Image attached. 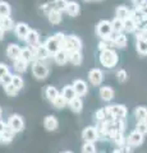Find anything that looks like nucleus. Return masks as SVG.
I'll use <instances>...</instances> for the list:
<instances>
[{
	"instance_id": "obj_21",
	"label": "nucleus",
	"mask_w": 147,
	"mask_h": 153,
	"mask_svg": "<svg viewBox=\"0 0 147 153\" xmlns=\"http://www.w3.org/2000/svg\"><path fill=\"white\" fill-rule=\"evenodd\" d=\"M13 68L14 70L17 71V73H25V71H27V68H28V63L27 61H25L23 59H21V57H18V59H16L13 61Z\"/></svg>"
},
{
	"instance_id": "obj_34",
	"label": "nucleus",
	"mask_w": 147,
	"mask_h": 153,
	"mask_svg": "<svg viewBox=\"0 0 147 153\" xmlns=\"http://www.w3.org/2000/svg\"><path fill=\"white\" fill-rule=\"evenodd\" d=\"M45 93H46V98L49 100L50 102H53L54 100L58 97L59 91L56 89L55 87H53V85H47V87H46V91H45Z\"/></svg>"
},
{
	"instance_id": "obj_47",
	"label": "nucleus",
	"mask_w": 147,
	"mask_h": 153,
	"mask_svg": "<svg viewBox=\"0 0 147 153\" xmlns=\"http://www.w3.org/2000/svg\"><path fill=\"white\" fill-rule=\"evenodd\" d=\"M9 73V69H8V66L5 64H3V63H0V79L3 78L5 74Z\"/></svg>"
},
{
	"instance_id": "obj_39",
	"label": "nucleus",
	"mask_w": 147,
	"mask_h": 153,
	"mask_svg": "<svg viewBox=\"0 0 147 153\" xmlns=\"http://www.w3.org/2000/svg\"><path fill=\"white\" fill-rule=\"evenodd\" d=\"M51 103L54 105V107H55V108H63V107H65V105H67V101H65L63 96L59 93V94H58V97H56Z\"/></svg>"
},
{
	"instance_id": "obj_20",
	"label": "nucleus",
	"mask_w": 147,
	"mask_h": 153,
	"mask_svg": "<svg viewBox=\"0 0 147 153\" xmlns=\"http://www.w3.org/2000/svg\"><path fill=\"white\" fill-rule=\"evenodd\" d=\"M134 117L137 123H147V108L145 106H140L134 110Z\"/></svg>"
},
{
	"instance_id": "obj_43",
	"label": "nucleus",
	"mask_w": 147,
	"mask_h": 153,
	"mask_svg": "<svg viewBox=\"0 0 147 153\" xmlns=\"http://www.w3.org/2000/svg\"><path fill=\"white\" fill-rule=\"evenodd\" d=\"M116 79H118V82L124 83L125 80L128 79V73H127V71H125L124 69L118 70V73H116Z\"/></svg>"
},
{
	"instance_id": "obj_49",
	"label": "nucleus",
	"mask_w": 147,
	"mask_h": 153,
	"mask_svg": "<svg viewBox=\"0 0 147 153\" xmlns=\"http://www.w3.org/2000/svg\"><path fill=\"white\" fill-rule=\"evenodd\" d=\"M146 1H147V0H132L133 5H134L136 8H138V9L143 8V7H145V4H146Z\"/></svg>"
},
{
	"instance_id": "obj_33",
	"label": "nucleus",
	"mask_w": 147,
	"mask_h": 153,
	"mask_svg": "<svg viewBox=\"0 0 147 153\" xmlns=\"http://www.w3.org/2000/svg\"><path fill=\"white\" fill-rule=\"evenodd\" d=\"M13 138H14V133L7 126L5 130H4V133H1V137H0V142L4 143V144H8V143H10V142L13 140Z\"/></svg>"
},
{
	"instance_id": "obj_1",
	"label": "nucleus",
	"mask_w": 147,
	"mask_h": 153,
	"mask_svg": "<svg viewBox=\"0 0 147 153\" xmlns=\"http://www.w3.org/2000/svg\"><path fill=\"white\" fill-rule=\"evenodd\" d=\"M104 108H105V112H106L105 121H113L114 119H118V117L124 119L128 114L127 107L124 105H111V106H106Z\"/></svg>"
},
{
	"instance_id": "obj_8",
	"label": "nucleus",
	"mask_w": 147,
	"mask_h": 153,
	"mask_svg": "<svg viewBox=\"0 0 147 153\" xmlns=\"http://www.w3.org/2000/svg\"><path fill=\"white\" fill-rule=\"evenodd\" d=\"M143 137H145L143 134H141V133L134 130L128 135V138H125V142H127V144L131 146V147H138L143 143V140H145Z\"/></svg>"
},
{
	"instance_id": "obj_16",
	"label": "nucleus",
	"mask_w": 147,
	"mask_h": 153,
	"mask_svg": "<svg viewBox=\"0 0 147 153\" xmlns=\"http://www.w3.org/2000/svg\"><path fill=\"white\" fill-rule=\"evenodd\" d=\"M127 36L124 33H115V36H113V46L118 47V49H124L127 46Z\"/></svg>"
},
{
	"instance_id": "obj_44",
	"label": "nucleus",
	"mask_w": 147,
	"mask_h": 153,
	"mask_svg": "<svg viewBox=\"0 0 147 153\" xmlns=\"http://www.w3.org/2000/svg\"><path fill=\"white\" fill-rule=\"evenodd\" d=\"M56 41H58V44L60 45V47H63V45H64V41H65V35L63 32H56L55 35L53 36Z\"/></svg>"
},
{
	"instance_id": "obj_37",
	"label": "nucleus",
	"mask_w": 147,
	"mask_h": 153,
	"mask_svg": "<svg viewBox=\"0 0 147 153\" xmlns=\"http://www.w3.org/2000/svg\"><path fill=\"white\" fill-rule=\"evenodd\" d=\"M12 84H13L16 88H18V89L21 91V89L23 88V85H25V80H23V78H22L21 75L14 74L13 78H12Z\"/></svg>"
},
{
	"instance_id": "obj_46",
	"label": "nucleus",
	"mask_w": 147,
	"mask_h": 153,
	"mask_svg": "<svg viewBox=\"0 0 147 153\" xmlns=\"http://www.w3.org/2000/svg\"><path fill=\"white\" fill-rule=\"evenodd\" d=\"M12 78H13V74L10 73V71H9L8 74H5L1 79H0V83H1L3 85H7V84H9V83H12Z\"/></svg>"
},
{
	"instance_id": "obj_18",
	"label": "nucleus",
	"mask_w": 147,
	"mask_h": 153,
	"mask_svg": "<svg viewBox=\"0 0 147 153\" xmlns=\"http://www.w3.org/2000/svg\"><path fill=\"white\" fill-rule=\"evenodd\" d=\"M25 41L27 42L30 46H36L37 44H40V36H39V32L35 31V30H30L28 35L26 36Z\"/></svg>"
},
{
	"instance_id": "obj_12",
	"label": "nucleus",
	"mask_w": 147,
	"mask_h": 153,
	"mask_svg": "<svg viewBox=\"0 0 147 153\" xmlns=\"http://www.w3.org/2000/svg\"><path fill=\"white\" fill-rule=\"evenodd\" d=\"M34 47V55H35V59L37 61H42V60H45L49 57V52H47V50L45 49V46L44 45H40V44H37L36 46H32Z\"/></svg>"
},
{
	"instance_id": "obj_22",
	"label": "nucleus",
	"mask_w": 147,
	"mask_h": 153,
	"mask_svg": "<svg viewBox=\"0 0 147 153\" xmlns=\"http://www.w3.org/2000/svg\"><path fill=\"white\" fill-rule=\"evenodd\" d=\"M53 56H54V61L59 65H64L68 61V52L64 51L63 49H60L58 52H55Z\"/></svg>"
},
{
	"instance_id": "obj_25",
	"label": "nucleus",
	"mask_w": 147,
	"mask_h": 153,
	"mask_svg": "<svg viewBox=\"0 0 147 153\" xmlns=\"http://www.w3.org/2000/svg\"><path fill=\"white\" fill-rule=\"evenodd\" d=\"M83 60V56L81 51H70L68 52V61H70L73 65H81Z\"/></svg>"
},
{
	"instance_id": "obj_31",
	"label": "nucleus",
	"mask_w": 147,
	"mask_h": 153,
	"mask_svg": "<svg viewBox=\"0 0 147 153\" xmlns=\"http://www.w3.org/2000/svg\"><path fill=\"white\" fill-rule=\"evenodd\" d=\"M123 25H124V31L128 32V33L134 32L137 28H138V25H137V23H136L131 17H129V18H127L125 21H123Z\"/></svg>"
},
{
	"instance_id": "obj_4",
	"label": "nucleus",
	"mask_w": 147,
	"mask_h": 153,
	"mask_svg": "<svg viewBox=\"0 0 147 153\" xmlns=\"http://www.w3.org/2000/svg\"><path fill=\"white\" fill-rule=\"evenodd\" d=\"M31 70H32V74L36 79L39 80H42L47 78V75H49V68L42 63V61H32V65H31Z\"/></svg>"
},
{
	"instance_id": "obj_23",
	"label": "nucleus",
	"mask_w": 147,
	"mask_h": 153,
	"mask_svg": "<svg viewBox=\"0 0 147 153\" xmlns=\"http://www.w3.org/2000/svg\"><path fill=\"white\" fill-rule=\"evenodd\" d=\"M68 105H69V108L75 114H79L83 108V102H82V100H81V97H78V96L74 97L70 102H68Z\"/></svg>"
},
{
	"instance_id": "obj_9",
	"label": "nucleus",
	"mask_w": 147,
	"mask_h": 153,
	"mask_svg": "<svg viewBox=\"0 0 147 153\" xmlns=\"http://www.w3.org/2000/svg\"><path fill=\"white\" fill-rule=\"evenodd\" d=\"M88 80L92 85H100L104 80V73L97 68L91 69L88 73Z\"/></svg>"
},
{
	"instance_id": "obj_14",
	"label": "nucleus",
	"mask_w": 147,
	"mask_h": 153,
	"mask_svg": "<svg viewBox=\"0 0 147 153\" xmlns=\"http://www.w3.org/2000/svg\"><path fill=\"white\" fill-rule=\"evenodd\" d=\"M58 126H59V121L53 115H49V116H46L44 119V128L47 131H54L58 129Z\"/></svg>"
},
{
	"instance_id": "obj_17",
	"label": "nucleus",
	"mask_w": 147,
	"mask_h": 153,
	"mask_svg": "<svg viewBox=\"0 0 147 153\" xmlns=\"http://www.w3.org/2000/svg\"><path fill=\"white\" fill-rule=\"evenodd\" d=\"M114 96H115V92H114V89L111 87H109V85H104V87L100 88V97L102 101H105V102L111 101L114 98Z\"/></svg>"
},
{
	"instance_id": "obj_36",
	"label": "nucleus",
	"mask_w": 147,
	"mask_h": 153,
	"mask_svg": "<svg viewBox=\"0 0 147 153\" xmlns=\"http://www.w3.org/2000/svg\"><path fill=\"white\" fill-rule=\"evenodd\" d=\"M136 49L141 55H147V40H137Z\"/></svg>"
},
{
	"instance_id": "obj_3",
	"label": "nucleus",
	"mask_w": 147,
	"mask_h": 153,
	"mask_svg": "<svg viewBox=\"0 0 147 153\" xmlns=\"http://www.w3.org/2000/svg\"><path fill=\"white\" fill-rule=\"evenodd\" d=\"M64 51L70 52V51H81L82 50V40L79 37L74 36V35H69L65 36V41L64 45L61 47Z\"/></svg>"
},
{
	"instance_id": "obj_10",
	"label": "nucleus",
	"mask_w": 147,
	"mask_h": 153,
	"mask_svg": "<svg viewBox=\"0 0 147 153\" xmlns=\"http://www.w3.org/2000/svg\"><path fill=\"white\" fill-rule=\"evenodd\" d=\"M72 87H73L74 92H75V94H77L78 97L87 94V91H88L87 83L84 82V80H82V79H75L73 82V84H72Z\"/></svg>"
},
{
	"instance_id": "obj_45",
	"label": "nucleus",
	"mask_w": 147,
	"mask_h": 153,
	"mask_svg": "<svg viewBox=\"0 0 147 153\" xmlns=\"http://www.w3.org/2000/svg\"><path fill=\"white\" fill-rule=\"evenodd\" d=\"M136 131L143 134V135H145V134H147V123H137Z\"/></svg>"
},
{
	"instance_id": "obj_55",
	"label": "nucleus",
	"mask_w": 147,
	"mask_h": 153,
	"mask_svg": "<svg viewBox=\"0 0 147 153\" xmlns=\"http://www.w3.org/2000/svg\"><path fill=\"white\" fill-rule=\"evenodd\" d=\"M97 1H100V0H97Z\"/></svg>"
},
{
	"instance_id": "obj_32",
	"label": "nucleus",
	"mask_w": 147,
	"mask_h": 153,
	"mask_svg": "<svg viewBox=\"0 0 147 153\" xmlns=\"http://www.w3.org/2000/svg\"><path fill=\"white\" fill-rule=\"evenodd\" d=\"M10 13H12L10 5H9L7 1H3V0H0V18L10 17Z\"/></svg>"
},
{
	"instance_id": "obj_48",
	"label": "nucleus",
	"mask_w": 147,
	"mask_h": 153,
	"mask_svg": "<svg viewBox=\"0 0 147 153\" xmlns=\"http://www.w3.org/2000/svg\"><path fill=\"white\" fill-rule=\"evenodd\" d=\"M109 45H113V44L111 42H109V41L102 40V41H100V44H98V49H100V51H104V50L109 49Z\"/></svg>"
},
{
	"instance_id": "obj_6",
	"label": "nucleus",
	"mask_w": 147,
	"mask_h": 153,
	"mask_svg": "<svg viewBox=\"0 0 147 153\" xmlns=\"http://www.w3.org/2000/svg\"><path fill=\"white\" fill-rule=\"evenodd\" d=\"M96 33L100 36L102 40H109L113 35V28H111V23L109 21H100L97 23L96 27Z\"/></svg>"
},
{
	"instance_id": "obj_27",
	"label": "nucleus",
	"mask_w": 147,
	"mask_h": 153,
	"mask_svg": "<svg viewBox=\"0 0 147 153\" xmlns=\"http://www.w3.org/2000/svg\"><path fill=\"white\" fill-rule=\"evenodd\" d=\"M47 19H49V22L51 25H59L61 22V13L55 10L53 8L51 10H49V13H47Z\"/></svg>"
},
{
	"instance_id": "obj_51",
	"label": "nucleus",
	"mask_w": 147,
	"mask_h": 153,
	"mask_svg": "<svg viewBox=\"0 0 147 153\" xmlns=\"http://www.w3.org/2000/svg\"><path fill=\"white\" fill-rule=\"evenodd\" d=\"M4 35H5V31H4V30H3V28H1V27H0V41H1V40H3V38H4Z\"/></svg>"
},
{
	"instance_id": "obj_52",
	"label": "nucleus",
	"mask_w": 147,
	"mask_h": 153,
	"mask_svg": "<svg viewBox=\"0 0 147 153\" xmlns=\"http://www.w3.org/2000/svg\"><path fill=\"white\" fill-rule=\"evenodd\" d=\"M1 115H3V110H1V107H0V117H1Z\"/></svg>"
},
{
	"instance_id": "obj_5",
	"label": "nucleus",
	"mask_w": 147,
	"mask_h": 153,
	"mask_svg": "<svg viewBox=\"0 0 147 153\" xmlns=\"http://www.w3.org/2000/svg\"><path fill=\"white\" fill-rule=\"evenodd\" d=\"M7 126L10 129L14 134H17V133H21L23 129H25V121H23L22 116H19V115H17V114H13L8 119Z\"/></svg>"
},
{
	"instance_id": "obj_24",
	"label": "nucleus",
	"mask_w": 147,
	"mask_h": 153,
	"mask_svg": "<svg viewBox=\"0 0 147 153\" xmlns=\"http://www.w3.org/2000/svg\"><path fill=\"white\" fill-rule=\"evenodd\" d=\"M109 138H111L113 142L118 146V148L123 147V146H124V143H125V138H124V134H123V131H113Z\"/></svg>"
},
{
	"instance_id": "obj_42",
	"label": "nucleus",
	"mask_w": 147,
	"mask_h": 153,
	"mask_svg": "<svg viewBox=\"0 0 147 153\" xmlns=\"http://www.w3.org/2000/svg\"><path fill=\"white\" fill-rule=\"evenodd\" d=\"M95 119H96V121H97V123L105 121V120H106V112H105V108H100L98 111H96V114H95Z\"/></svg>"
},
{
	"instance_id": "obj_28",
	"label": "nucleus",
	"mask_w": 147,
	"mask_h": 153,
	"mask_svg": "<svg viewBox=\"0 0 147 153\" xmlns=\"http://www.w3.org/2000/svg\"><path fill=\"white\" fill-rule=\"evenodd\" d=\"M0 27L4 31H12L16 27V23H14V21L10 17H4V18H0Z\"/></svg>"
},
{
	"instance_id": "obj_53",
	"label": "nucleus",
	"mask_w": 147,
	"mask_h": 153,
	"mask_svg": "<svg viewBox=\"0 0 147 153\" xmlns=\"http://www.w3.org/2000/svg\"><path fill=\"white\" fill-rule=\"evenodd\" d=\"M61 153H73V152H70V151H67V152H61Z\"/></svg>"
},
{
	"instance_id": "obj_30",
	"label": "nucleus",
	"mask_w": 147,
	"mask_h": 153,
	"mask_svg": "<svg viewBox=\"0 0 147 153\" xmlns=\"http://www.w3.org/2000/svg\"><path fill=\"white\" fill-rule=\"evenodd\" d=\"M115 13H116V17H115V18L120 19V21H125L127 18H129L131 10H129V9H128L127 7H124V5H120V7L116 8Z\"/></svg>"
},
{
	"instance_id": "obj_15",
	"label": "nucleus",
	"mask_w": 147,
	"mask_h": 153,
	"mask_svg": "<svg viewBox=\"0 0 147 153\" xmlns=\"http://www.w3.org/2000/svg\"><path fill=\"white\" fill-rule=\"evenodd\" d=\"M14 28H16V35L18 36V38H19V40H23V41H25L26 36L28 35V32H30V30H31L30 26L26 25V23H23V22L17 23Z\"/></svg>"
},
{
	"instance_id": "obj_38",
	"label": "nucleus",
	"mask_w": 147,
	"mask_h": 153,
	"mask_svg": "<svg viewBox=\"0 0 147 153\" xmlns=\"http://www.w3.org/2000/svg\"><path fill=\"white\" fill-rule=\"evenodd\" d=\"M4 91H5V93L9 96V97H16V96L18 94V92H19V89L16 88L12 83H9L7 85H4Z\"/></svg>"
},
{
	"instance_id": "obj_13",
	"label": "nucleus",
	"mask_w": 147,
	"mask_h": 153,
	"mask_svg": "<svg viewBox=\"0 0 147 153\" xmlns=\"http://www.w3.org/2000/svg\"><path fill=\"white\" fill-rule=\"evenodd\" d=\"M44 46H45V49L47 50V52H49L50 55H54L55 52H58L61 49L60 45L58 44V41H56L54 37H49V38H47V40L45 41Z\"/></svg>"
},
{
	"instance_id": "obj_7",
	"label": "nucleus",
	"mask_w": 147,
	"mask_h": 153,
	"mask_svg": "<svg viewBox=\"0 0 147 153\" xmlns=\"http://www.w3.org/2000/svg\"><path fill=\"white\" fill-rule=\"evenodd\" d=\"M82 139L86 143H95L98 140L97 138V131L95 126H87L83 129L82 131Z\"/></svg>"
},
{
	"instance_id": "obj_54",
	"label": "nucleus",
	"mask_w": 147,
	"mask_h": 153,
	"mask_svg": "<svg viewBox=\"0 0 147 153\" xmlns=\"http://www.w3.org/2000/svg\"><path fill=\"white\" fill-rule=\"evenodd\" d=\"M84 1H91V0H84Z\"/></svg>"
},
{
	"instance_id": "obj_50",
	"label": "nucleus",
	"mask_w": 147,
	"mask_h": 153,
	"mask_svg": "<svg viewBox=\"0 0 147 153\" xmlns=\"http://www.w3.org/2000/svg\"><path fill=\"white\" fill-rule=\"evenodd\" d=\"M5 128H7V123H5V121H3L1 119H0V134L4 133V130H5Z\"/></svg>"
},
{
	"instance_id": "obj_26",
	"label": "nucleus",
	"mask_w": 147,
	"mask_h": 153,
	"mask_svg": "<svg viewBox=\"0 0 147 153\" xmlns=\"http://www.w3.org/2000/svg\"><path fill=\"white\" fill-rule=\"evenodd\" d=\"M60 94L64 97V100L67 101V103L72 101L74 97H77V94H75V92H74V89H73L72 85H65V87L63 88V91H61Z\"/></svg>"
},
{
	"instance_id": "obj_56",
	"label": "nucleus",
	"mask_w": 147,
	"mask_h": 153,
	"mask_svg": "<svg viewBox=\"0 0 147 153\" xmlns=\"http://www.w3.org/2000/svg\"><path fill=\"white\" fill-rule=\"evenodd\" d=\"M0 137H1V134H0Z\"/></svg>"
},
{
	"instance_id": "obj_19",
	"label": "nucleus",
	"mask_w": 147,
	"mask_h": 153,
	"mask_svg": "<svg viewBox=\"0 0 147 153\" xmlns=\"http://www.w3.org/2000/svg\"><path fill=\"white\" fill-rule=\"evenodd\" d=\"M65 12H67L70 17H77L79 14V4L74 0H70L67 3V7H65Z\"/></svg>"
},
{
	"instance_id": "obj_2",
	"label": "nucleus",
	"mask_w": 147,
	"mask_h": 153,
	"mask_svg": "<svg viewBox=\"0 0 147 153\" xmlns=\"http://www.w3.org/2000/svg\"><path fill=\"white\" fill-rule=\"evenodd\" d=\"M118 61H119V57H118V54L115 50H111V49H106L100 52V63L102 66L105 68H114Z\"/></svg>"
},
{
	"instance_id": "obj_29",
	"label": "nucleus",
	"mask_w": 147,
	"mask_h": 153,
	"mask_svg": "<svg viewBox=\"0 0 147 153\" xmlns=\"http://www.w3.org/2000/svg\"><path fill=\"white\" fill-rule=\"evenodd\" d=\"M21 59H23L27 63H31V61L35 60V55H34V50L31 47H23L22 52H21Z\"/></svg>"
},
{
	"instance_id": "obj_11",
	"label": "nucleus",
	"mask_w": 147,
	"mask_h": 153,
	"mask_svg": "<svg viewBox=\"0 0 147 153\" xmlns=\"http://www.w3.org/2000/svg\"><path fill=\"white\" fill-rule=\"evenodd\" d=\"M21 52H22V47L17 44H10L7 47V56L13 61L18 59V57H21Z\"/></svg>"
},
{
	"instance_id": "obj_41",
	"label": "nucleus",
	"mask_w": 147,
	"mask_h": 153,
	"mask_svg": "<svg viewBox=\"0 0 147 153\" xmlns=\"http://www.w3.org/2000/svg\"><path fill=\"white\" fill-rule=\"evenodd\" d=\"M82 153H96V147L95 143H86L82 146Z\"/></svg>"
},
{
	"instance_id": "obj_35",
	"label": "nucleus",
	"mask_w": 147,
	"mask_h": 153,
	"mask_svg": "<svg viewBox=\"0 0 147 153\" xmlns=\"http://www.w3.org/2000/svg\"><path fill=\"white\" fill-rule=\"evenodd\" d=\"M110 23H111L113 32H115V33H122L123 31H124V25H123V21H120V19L114 18Z\"/></svg>"
},
{
	"instance_id": "obj_40",
	"label": "nucleus",
	"mask_w": 147,
	"mask_h": 153,
	"mask_svg": "<svg viewBox=\"0 0 147 153\" xmlns=\"http://www.w3.org/2000/svg\"><path fill=\"white\" fill-rule=\"evenodd\" d=\"M67 3L68 0H54V9L58 12H64L65 10V7H67Z\"/></svg>"
}]
</instances>
